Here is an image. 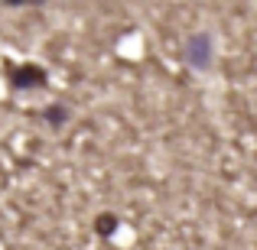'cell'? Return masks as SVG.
<instances>
[{"mask_svg": "<svg viewBox=\"0 0 257 250\" xmlns=\"http://www.w3.org/2000/svg\"><path fill=\"white\" fill-rule=\"evenodd\" d=\"M13 82H17V85H33V82H43V75H39L36 69H23V72L13 75Z\"/></svg>", "mask_w": 257, "mask_h": 250, "instance_id": "obj_1", "label": "cell"}]
</instances>
